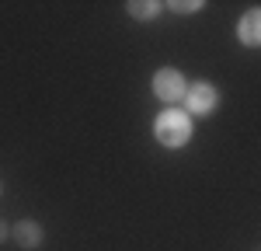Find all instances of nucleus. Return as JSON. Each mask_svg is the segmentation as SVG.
I'll return each instance as SVG.
<instances>
[{
  "mask_svg": "<svg viewBox=\"0 0 261 251\" xmlns=\"http://www.w3.org/2000/svg\"><path fill=\"white\" fill-rule=\"evenodd\" d=\"M192 133H195L192 115L181 112V108H167V112H161V115L153 119V136H157L164 146H171V150L185 146L188 140H192Z\"/></svg>",
  "mask_w": 261,
  "mask_h": 251,
  "instance_id": "1",
  "label": "nucleus"
},
{
  "mask_svg": "<svg viewBox=\"0 0 261 251\" xmlns=\"http://www.w3.org/2000/svg\"><path fill=\"white\" fill-rule=\"evenodd\" d=\"M153 94L161 98V102H181L185 94H188V84L181 77L178 70H171V66H164L153 73Z\"/></svg>",
  "mask_w": 261,
  "mask_h": 251,
  "instance_id": "2",
  "label": "nucleus"
},
{
  "mask_svg": "<svg viewBox=\"0 0 261 251\" xmlns=\"http://www.w3.org/2000/svg\"><path fill=\"white\" fill-rule=\"evenodd\" d=\"M185 102H188V112H192V115H209V112H216V105H220V91L209 81H199V84L188 87Z\"/></svg>",
  "mask_w": 261,
  "mask_h": 251,
  "instance_id": "3",
  "label": "nucleus"
},
{
  "mask_svg": "<svg viewBox=\"0 0 261 251\" xmlns=\"http://www.w3.org/2000/svg\"><path fill=\"white\" fill-rule=\"evenodd\" d=\"M237 39H241L244 45H251V49L261 45V7L247 11V14L237 21Z\"/></svg>",
  "mask_w": 261,
  "mask_h": 251,
  "instance_id": "4",
  "label": "nucleus"
},
{
  "mask_svg": "<svg viewBox=\"0 0 261 251\" xmlns=\"http://www.w3.org/2000/svg\"><path fill=\"white\" fill-rule=\"evenodd\" d=\"M14 241H18L21 248H39L42 244V227L35 220H21L18 227H14Z\"/></svg>",
  "mask_w": 261,
  "mask_h": 251,
  "instance_id": "5",
  "label": "nucleus"
},
{
  "mask_svg": "<svg viewBox=\"0 0 261 251\" xmlns=\"http://www.w3.org/2000/svg\"><path fill=\"white\" fill-rule=\"evenodd\" d=\"M125 11H129L136 21H150V18H157V14H161V4H157V0H129V4H125Z\"/></svg>",
  "mask_w": 261,
  "mask_h": 251,
  "instance_id": "6",
  "label": "nucleus"
},
{
  "mask_svg": "<svg viewBox=\"0 0 261 251\" xmlns=\"http://www.w3.org/2000/svg\"><path fill=\"white\" fill-rule=\"evenodd\" d=\"M167 7H171V11H181V14H192V11H202V0H192V4H185V0H171Z\"/></svg>",
  "mask_w": 261,
  "mask_h": 251,
  "instance_id": "7",
  "label": "nucleus"
},
{
  "mask_svg": "<svg viewBox=\"0 0 261 251\" xmlns=\"http://www.w3.org/2000/svg\"><path fill=\"white\" fill-rule=\"evenodd\" d=\"M0 241H7V223L0 220Z\"/></svg>",
  "mask_w": 261,
  "mask_h": 251,
  "instance_id": "8",
  "label": "nucleus"
},
{
  "mask_svg": "<svg viewBox=\"0 0 261 251\" xmlns=\"http://www.w3.org/2000/svg\"><path fill=\"white\" fill-rule=\"evenodd\" d=\"M0 192H4V188H0Z\"/></svg>",
  "mask_w": 261,
  "mask_h": 251,
  "instance_id": "9",
  "label": "nucleus"
}]
</instances>
